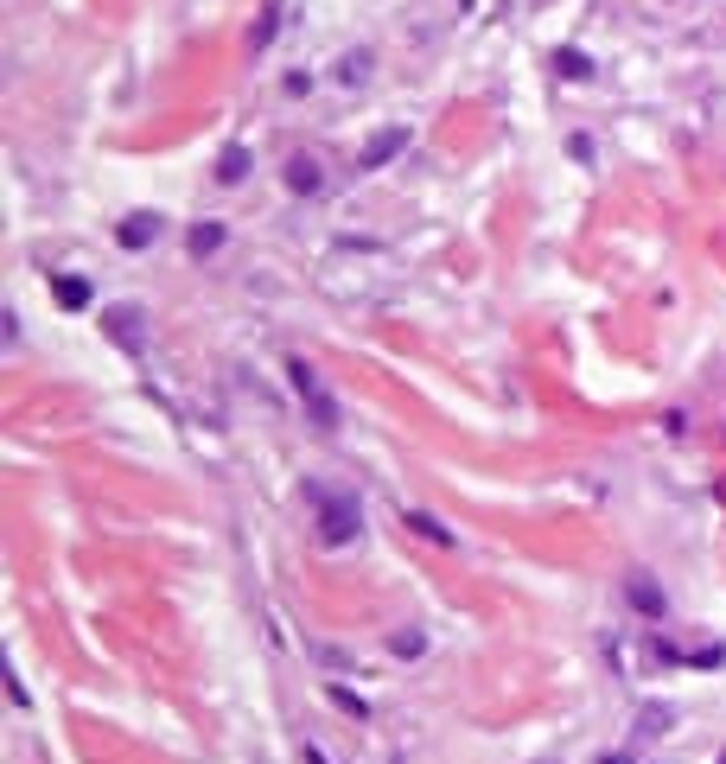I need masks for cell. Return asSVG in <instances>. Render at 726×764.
<instances>
[{"label": "cell", "mask_w": 726, "mask_h": 764, "mask_svg": "<svg viewBox=\"0 0 726 764\" xmlns=\"http://www.w3.org/2000/svg\"><path fill=\"white\" fill-rule=\"evenodd\" d=\"M306 510H313V529H319L325 548H344V542H357V535H363V510H357V497H344V491L306 484Z\"/></svg>", "instance_id": "1"}, {"label": "cell", "mask_w": 726, "mask_h": 764, "mask_svg": "<svg viewBox=\"0 0 726 764\" xmlns=\"http://www.w3.org/2000/svg\"><path fill=\"white\" fill-rule=\"evenodd\" d=\"M287 382H293V395H300V408L313 414V427H319V433H338V402H332V389L319 382L313 363L293 357V363H287Z\"/></svg>", "instance_id": "2"}, {"label": "cell", "mask_w": 726, "mask_h": 764, "mask_svg": "<svg viewBox=\"0 0 726 764\" xmlns=\"http://www.w3.org/2000/svg\"><path fill=\"white\" fill-rule=\"evenodd\" d=\"M102 332L134 357V351H141V332H147V312L141 306H102Z\"/></svg>", "instance_id": "3"}, {"label": "cell", "mask_w": 726, "mask_h": 764, "mask_svg": "<svg viewBox=\"0 0 726 764\" xmlns=\"http://www.w3.org/2000/svg\"><path fill=\"white\" fill-rule=\"evenodd\" d=\"M160 230H166L160 211H128V217L115 223V242H121L128 255H141V249H153V242H160Z\"/></svg>", "instance_id": "4"}, {"label": "cell", "mask_w": 726, "mask_h": 764, "mask_svg": "<svg viewBox=\"0 0 726 764\" xmlns=\"http://www.w3.org/2000/svg\"><path fill=\"white\" fill-rule=\"evenodd\" d=\"M402 147H408V128H383V134H376L370 147L357 153V172H376V166H389V160H395Z\"/></svg>", "instance_id": "5"}, {"label": "cell", "mask_w": 726, "mask_h": 764, "mask_svg": "<svg viewBox=\"0 0 726 764\" xmlns=\"http://www.w3.org/2000/svg\"><path fill=\"white\" fill-rule=\"evenodd\" d=\"M281 179H287V191H293V198H313V191L325 185V172H319V160H313V153H293Z\"/></svg>", "instance_id": "6"}, {"label": "cell", "mask_w": 726, "mask_h": 764, "mask_svg": "<svg viewBox=\"0 0 726 764\" xmlns=\"http://www.w3.org/2000/svg\"><path fill=\"white\" fill-rule=\"evenodd\" d=\"M402 523H408L414 535H421V542H434V548H453V542H459V535L446 529L434 510H414V503H402Z\"/></svg>", "instance_id": "7"}, {"label": "cell", "mask_w": 726, "mask_h": 764, "mask_svg": "<svg viewBox=\"0 0 726 764\" xmlns=\"http://www.w3.org/2000/svg\"><path fill=\"white\" fill-rule=\"evenodd\" d=\"M625 599H631L644 618H663V612H669V599L656 593V580H650V573H631V580H625Z\"/></svg>", "instance_id": "8"}, {"label": "cell", "mask_w": 726, "mask_h": 764, "mask_svg": "<svg viewBox=\"0 0 726 764\" xmlns=\"http://www.w3.org/2000/svg\"><path fill=\"white\" fill-rule=\"evenodd\" d=\"M249 166H255V160H249V147L230 141V147L217 153V172H211V179H217V185H242V179H249Z\"/></svg>", "instance_id": "9"}, {"label": "cell", "mask_w": 726, "mask_h": 764, "mask_svg": "<svg viewBox=\"0 0 726 764\" xmlns=\"http://www.w3.org/2000/svg\"><path fill=\"white\" fill-rule=\"evenodd\" d=\"M51 293H58L64 312H83V306H90V281H83V274H51Z\"/></svg>", "instance_id": "10"}, {"label": "cell", "mask_w": 726, "mask_h": 764, "mask_svg": "<svg viewBox=\"0 0 726 764\" xmlns=\"http://www.w3.org/2000/svg\"><path fill=\"white\" fill-rule=\"evenodd\" d=\"M370 71H376V51H344V58H338V83H351V90H357Z\"/></svg>", "instance_id": "11"}, {"label": "cell", "mask_w": 726, "mask_h": 764, "mask_svg": "<svg viewBox=\"0 0 726 764\" xmlns=\"http://www.w3.org/2000/svg\"><path fill=\"white\" fill-rule=\"evenodd\" d=\"M185 249H192L198 262H204V255H217V249H223V223H198V230L185 236Z\"/></svg>", "instance_id": "12"}, {"label": "cell", "mask_w": 726, "mask_h": 764, "mask_svg": "<svg viewBox=\"0 0 726 764\" xmlns=\"http://www.w3.org/2000/svg\"><path fill=\"white\" fill-rule=\"evenodd\" d=\"M555 71H567V77H574V83H586V77H593V58H586V51H574V45H567V51H555Z\"/></svg>", "instance_id": "13"}, {"label": "cell", "mask_w": 726, "mask_h": 764, "mask_svg": "<svg viewBox=\"0 0 726 764\" xmlns=\"http://www.w3.org/2000/svg\"><path fill=\"white\" fill-rule=\"evenodd\" d=\"M389 650H395V656H421V650H427V637H421V631H395V637H389Z\"/></svg>", "instance_id": "14"}, {"label": "cell", "mask_w": 726, "mask_h": 764, "mask_svg": "<svg viewBox=\"0 0 726 764\" xmlns=\"http://www.w3.org/2000/svg\"><path fill=\"white\" fill-rule=\"evenodd\" d=\"M332 701L344 707V714H357V720H363V714H370V707H363V701H357V694H351V688H338V682H332Z\"/></svg>", "instance_id": "15"}, {"label": "cell", "mask_w": 726, "mask_h": 764, "mask_svg": "<svg viewBox=\"0 0 726 764\" xmlns=\"http://www.w3.org/2000/svg\"><path fill=\"white\" fill-rule=\"evenodd\" d=\"M306 764H325V752H319V745H306Z\"/></svg>", "instance_id": "16"}, {"label": "cell", "mask_w": 726, "mask_h": 764, "mask_svg": "<svg viewBox=\"0 0 726 764\" xmlns=\"http://www.w3.org/2000/svg\"><path fill=\"white\" fill-rule=\"evenodd\" d=\"M599 764H631V758H612V752H605V758H599Z\"/></svg>", "instance_id": "17"}, {"label": "cell", "mask_w": 726, "mask_h": 764, "mask_svg": "<svg viewBox=\"0 0 726 764\" xmlns=\"http://www.w3.org/2000/svg\"><path fill=\"white\" fill-rule=\"evenodd\" d=\"M720 764H726V758H720Z\"/></svg>", "instance_id": "18"}]
</instances>
